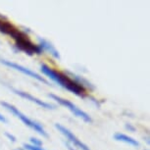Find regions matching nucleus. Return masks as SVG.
Instances as JSON below:
<instances>
[{"label": "nucleus", "mask_w": 150, "mask_h": 150, "mask_svg": "<svg viewBox=\"0 0 150 150\" xmlns=\"http://www.w3.org/2000/svg\"><path fill=\"white\" fill-rule=\"evenodd\" d=\"M40 71L48 79H50V80L54 81L55 83H57L58 86L63 87V88L69 90L70 92H72L74 94L80 96V97H83V98H84L86 96V90L84 89L83 86H81L80 84L75 83L73 80H71L66 74L57 72L56 70L52 69V68H50L49 66H47L46 64L40 65Z\"/></svg>", "instance_id": "obj_1"}, {"label": "nucleus", "mask_w": 150, "mask_h": 150, "mask_svg": "<svg viewBox=\"0 0 150 150\" xmlns=\"http://www.w3.org/2000/svg\"><path fill=\"white\" fill-rule=\"evenodd\" d=\"M9 36H11L15 41L14 50L16 52H25L30 56L35 54L40 55L43 53L39 45L33 43L25 30H21L15 27V29L11 32Z\"/></svg>", "instance_id": "obj_2"}, {"label": "nucleus", "mask_w": 150, "mask_h": 150, "mask_svg": "<svg viewBox=\"0 0 150 150\" xmlns=\"http://www.w3.org/2000/svg\"><path fill=\"white\" fill-rule=\"evenodd\" d=\"M0 105L3 107L4 109H6L8 112H10L11 114H13L15 117L19 118L23 123L26 125V126H28L29 128L33 129V131L38 132V134H40L41 137H48V134L46 132V131L44 129V128L42 127V125L40 123H38V122H36V121H33V120H32V119H30L29 117H27L26 115L23 114L18 108H16V107L14 105H12V104L5 102V101H0Z\"/></svg>", "instance_id": "obj_3"}, {"label": "nucleus", "mask_w": 150, "mask_h": 150, "mask_svg": "<svg viewBox=\"0 0 150 150\" xmlns=\"http://www.w3.org/2000/svg\"><path fill=\"white\" fill-rule=\"evenodd\" d=\"M48 96H49L50 98H52L53 100H55L58 104H60V105L66 107V108L68 110H70V111L72 112L73 114L76 116V117L81 118V120H83L84 122H86V123H92L91 117H90L87 113L83 111L81 108H79L77 105H75L73 102H71L70 100H67V99H64V98H62V97H60V96H58V95L52 94V93H49Z\"/></svg>", "instance_id": "obj_4"}, {"label": "nucleus", "mask_w": 150, "mask_h": 150, "mask_svg": "<svg viewBox=\"0 0 150 150\" xmlns=\"http://www.w3.org/2000/svg\"><path fill=\"white\" fill-rule=\"evenodd\" d=\"M0 63L2 65H4V66H6L8 68H10V69H13L15 71H18V72H21L23 73L24 75H26L27 77H30L32 79H35V80L40 81V83H44V84H47V86H49L50 83L47 80H45L43 77H41L40 75H38V73L33 72L30 69H28V68L22 66V65H19L17 63H14V62H11L9 60H6V59H0Z\"/></svg>", "instance_id": "obj_5"}, {"label": "nucleus", "mask_w": 150, "mask_h": 150, "mask_svg": "<svg viewBox=\"0 0 150 150\" xmlns=\"http://www.w3.org/2000/svg\"><path fill=\"white\" fill-rule=\"evenodd\" d=\"M55 128L58 129V132H60L62 134L66 137L68 142H70L75 148H79L81 150H90L89 147L84 144L83 141L80 140L79 138L70 131L69 129H67L66 127H64L61 124H55Z\"/></svg>", "instance_id": "obj_6"}, {"label": "nucleus", "mask_w": 150, "mask_h": 150, "mask_svg": "<svg viewBox=\"0 0 150 150\" xmlns=\"http://www.w3.org/2000/svg\"><path fill=\"white\" fill-rule=\"evenodd\" d=\"M10 89L12 90V91H13L14 93H15V94L19 95L20 97L25 98V99H27V100L30 101V102L38 104V106H40V107H42V108H44V109H47V110H54V109H56V107H57L56 105H54V104L44 102V101H42V100H40V99H38V98L35 97V96H33L32 94H30V93H28V92H26V91H23V90L16 89V88H14V87H11V86H10Z\"/></svg>", "instance_id": "obj_7"}, {"label": "nucleus", "mask_w": 150, "mask_h": 150, "mask_svg": "<svg viewBox=\"0 0 150 150\" xmlns=\"http://www.w3.org/2000/svg\"><path fill=\"white\" fill-rule=\"evenodd\" d=\"M63 73L66 74L68 77H69L71 80H73L75 83H77L78 84H80L81 86H83L86 90V89H89V90H94L95 89V86H93L89 81H87L86 79H84L83 77H81V76H79L75 73L70 72V71H64Z\"/></svg>", "instance_id": "obj_8"}, {"label": "nucleus", "mask_w": 150, "mask_h": 150, "mask_svg": "<svg viewBox=\"0 0 150 150\" xmlns=\"http://www.w3.org/2000/svg\"><path fill=\"white\" fill-rule=\"evenodd\" d=\"M38 45L43 52H47L48 54H50L55 59H58V60L60 59V54H59L58 50L54 47V45L51 42H49L44 38H38Z\"/></svg>", "instance_id": "obj_9"}, {"label": "nucleus", "mask_w": 150, "mask_h": 150, "mask_svg": "<svg viewBox=\"0 0 150 150\" xmlns=\"http://www.w3.org/2000/svg\"><path fill=\"white\" fill-rule=\"evenodd\" d=\"M114 139L117 140V141H121V142H125L127 144H129V145H132L134 147L139 146V142H138L137 139H134V138L129 137V135H127V134H121V132H117V134H115Z\"/></svg>", "instance_id": "obj_10"}, {"label": "nucleus", "mask_w": 150, "mask_h": 150, "mask_svg": "<svg viewBox=\"0 0 150 150\" xmlns=\"http://www.w3.org/2000/svg\"><path fill=\"white\" fill-rule=\"evenodd\" d=\"M24 148L26 150H45L43 147L41 146H35L30 143H24Z\"/></svg>", "instance_id": "obj_11"}, {"label": "nucleus", "mask_w": 150, "mask_h": 150, "mask_svg": "<svg viewBox=\"0 0 150 150\" xmlns=\"http://www.w3.org/2000/svg\"><path fill=\"white\" fill-rule=\"evenodd\" d=\"M30 144L33 145H35V146H42V141L39 139V138H36V137H30Z\"/></svg>", "instance_id": "obj_12"}, {"label": "nucleus", "mask_w": 150, "mask_h": 150, "mask_svg": "<svg viewBox=\"0 0 150 150\" xmlns=\"http://www.w3.org/2000/svg\"><path fill=\"white\" fill-rule=\"evenodd\" d=\"M125 128H126V129H128L129 132H135V128L131 124H126V126H125Z\"/></svg>", "instance_id": "obj_13"}, {"label": "nucleus", "mask_w": 150, "mask_h": 150, "mask_svg": "<svg viewBox=\"0 0 150 150\" xmlns=\"http://www.w3.org/2000/svg\"><path fill=\"white\" fill-rule=\"evenodd\" d=\"M5 135H6V137H8V139H9L10 141H12V142H16V137H14L13 134H11L10 132H6Z\"/></svg>", "instance_id": "obj_14"}, {"label": "nucleus", "mask_w": 150, "mask_h": 150, "mask_svg": "<svg viewBox=\"0 0 150 150\" xmlns=\"http://www.w3.org/2000/svg\"><path fill=\"white\" fill-rule=\"evenodd\" d=\"M64 144H65V145L67 146L68 150H77V149H76L75 147H74V146H73L72 144H71L70 142H68L67 140H66V141H64Z\"/></svg>", "instance_id": "obj_15"}, {"label": "nucleus", "mask_w": 150, "mask_h": 150, "mask_svg": "<svg viewBox=\"0 0 150 150\" xmlns=\"http://www.w3.org/2000/svg\"><path fill=\"white\" fill-rule=\"evenodd\" d=\"M0 122H1V123H7V119L4 117L3 115L1 114V113H0Z\"/></svg>", "instance_id": "obj_16"}, {"label": "nucleus", "mask_w": 150, "mask_h": 150, "mask_svg": "<svg viewBox=\"0 0 150 150\" xmlns=\"http://www.w3.org/2000/svg\"><path fill=\"white\" fill-rule=\"evenodd\" d=\"M14 150H25V149H23V148H17V149H14Z\"/></svg>", "instance_id": "obj_17"}, {"label": "nucleus", "mask_w": 150, "mask_h": 150, "mask_svg": "<svg viewBox=\"0 0 150 150\" xmlns=\"http://www.w3.org/2000/svg\"><path fill=\"white\" fill-rule=\"evenodd\" d=\"M144 150H147V149H144Z\"/></svg>", "instance_id": "obj_18"}]
</instances>
